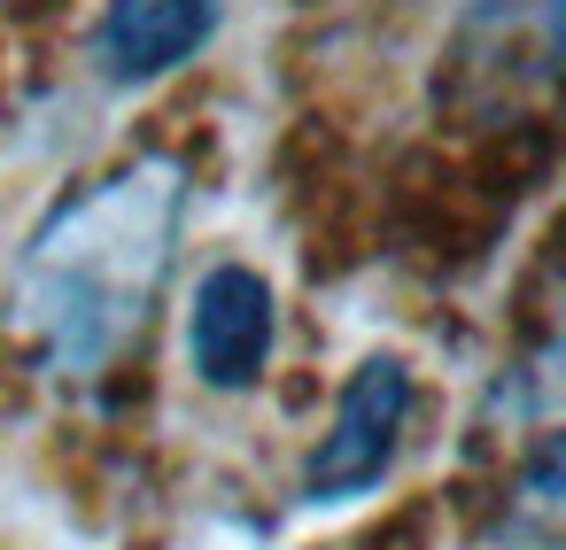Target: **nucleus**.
Wrapping results in <instances>:
<instances>
[{
	"label": "nucleus",
	"instance_id": "4",
	"mask_svg": "<svg viewBox=\"0 0 566 550\" xmlns=\"http://www.w3.org/2000/svg\"><path fill=\"white\" fill-rule=\"evenodd\" d=\"M218 24H226V0H109L94 24V63L117 86H148L195 63L218 40Z\"/></svg>",
	"mask_w": 566,
	"mask_h": 550
},
{
	"label": "nucleus",
	"instance_id": "2",
	"mask_svg": "<svg viewBox=\"0 0 566 550\" xmlns=\"http://www.w3.org/2000/svg\"><path fill=\"white\" fill-rule=\"evenodd\" d=\"M403 426H411V364L403 357H365L342 395H334V419L318 434V449L303 457V504H357L388 480L396 449H403Z\"/></svg>",
	"mask_w": 566,
	"mask_h": 550
},
{
	"label": "nucleus",
	"instance_id": "1",
	"mask_svg": "<svg viewBox=\"0 0 566 550\" xmlns=\"http://www.w3.org/2000/svg\"><path fill=\"white\" fill-rule=\"evenodd\" d=\"M187 218V171L140 156L40 218L17 256L9 310L55 380H94L156 310Z\"/></svg>",
	"mask_w": 566,
	"mask_h": 550
},
{
	"label": "nucleus",
	"instance_id": "3",
	"mask_svg": "<svg viewBox=\"0 0 566 550\" xmlns=\"http://www.w3.org/2000/svg\"><path fill=\"white\" fill-rule=\"evenodd\" d=\"M272 326H280L272 287L249 264H210L195 279V303H187V364H195V380L218 388V395L256 388L264 364H272Z\"/></svg>",
	"mask_w": 566,
	"mask_h": 550
}]
</instances>
